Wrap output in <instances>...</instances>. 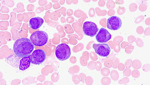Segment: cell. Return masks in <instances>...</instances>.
Returning a JSON list of instances; mask_svg holds the SVG:
<instances>
[{
    "label": "cell",
    "mask_w": 150,
    "mask_h": 85,
    "mask_svg": "<svg viewBox=\"0 0 150 85\" xmlns=\"http://www.w3.org/2000/svg\"><path fill=\"white\" fill-rule=\"evenodd\" d=\"M55 53L57 59L61 61H64L71 56V48L67 44H60L57 46Z\"/></svg>",
    "instance_id": "3"
},
{
    "label": "cell",
    "mask_w": 150,
    "mask_h": 85,
    "mask_svg": "<svg viewBox=\"0 0 150 85\" xmlns=\"http://www.w3.org/2000/svg\"><path fill=\"white\" fill-rule=\"evenodd\" d=\"M144 16H142V15L139 16V17L137 18L136 20H135V23H140L142 20H144Z\"/></svg>",
    "instance_id": "12"
},
{
    "label": "cell",
    "mask_w": 150,
    "mask_h": 85,
    "mask_svg": "<svg viewBox=\"0 0 150 85\" xmlns=\"http://www.w3.org/2000/svg\"><path fill=\"white\" fill-rule=\"evenodd\" d=\"M31 63L33 65H40L46 59V54L44 51L41 49H37L34 51L30 55Z\"/></svg>",
    "instance_id": "4"
},
{
    "label": "cell",
    "mask_w": 150,
    "mask_h": 85,
    "mask_svg": "<svg viewBox=\"0 0 150 85\" xmlns=\"http://www.w3.org/2000/svg\"><path fill=\"white\" fill-rule=\"evenodd\" d=\"M93 47L95 52L100 56L107 57L110 53V48L108 44H93Z\"/></svg>",
    "instance_id": "6"
},
{
    "label": "cell",
    "mask_w": 150,
    "mask_h": 85,
    "mask_svg": "<svg viewBox=\"0 0 150 85\" xmlns=\"http://www.w3.org/2000/svg\"><path fill=\"white\" fill-rule=\"evenodd\" d=\"M34 45L30 39L23 38L16 41L13 45V52L16 56L23 58L28 56L34 51Z\"/></svg>",
    "instance_id": "1"
},
{
    "label": "cell",
    "mask_w": 150,
    "mask_h": 85,
    "mask_svg": "<svg viewBox=\"0 0 150 85\" xmlns=\"http://www.w3.org/2000/svg\"><path fill=\"white\" fill-rule=\"evenodd\" d=\"M83 31L85 35L93 37L97 34L99 30L95 23L91 21H86L83 23Z\"/></svg>",
    "instance_id": "5"
},
{
    "label": "cell",
    "mask_w": 150,
    "mask_h": 85,
    "mask_svg": "<svg viewBox=\"0 0 150 85\" xmlns=\"http://www.w3.org/2000/svg\"><path fill=\"white\" fill-rule=\"evenodd\" d=\"M30 39L34 46H42L48 42V35L44 31H36L31 35Z\"/></svg>",
    "instance_id": "2"
},
{
    "label": "cell",
    "mask_w": 150,
    "mask_h": 85,
    "mask_svg": "<svg viewBox=\"0 0 150 85\" xmlns=\"http://www.w3.org/2000/svg\"><path fill=\"white\" fill-rule=\"evenodd\" d=\"M122 26V20L117 16H112L107 20V27L112 31L119 30Z\"/></svg>",
    "instance_id": "7"
},
{
    "label": "cell",
    "mask_w": 150,
    "mask_h": 85,
    "mask_svg": "<svg viewBox=\"0 0 150 85\" xmlns=\"http://www.w3.org/2000/svg\"><path fill=\"white\" fill-rule=\"evenodd\" d=\"M44 20L42 18H33L30 20L29 26L33 30H38L42 26Z\"/></svg>",
    "instance_id": "9"
},
{
    "label": "cell",
    "mask_w": 150,
    "mask_h": 85,
    "mask_svg": "<svg viewBox=\"0 0 150 85\" xmlns=\"http://www.w3.org/2000/svg\"><path fill=\"white\" fill-rule=\"evenodd\" d=\"M31 60L30 56L24 57L21 58L19 63V69L21 71L27 70L31 65Z\"/></svg>",
    "instance_id": "10"
},
{
    "label": "cell",
    "mask_w": 150,
    "mask_h": 85,
    "mask_svg": "<svg viewBox=\"0 0 150 85\" xmlns=\"http://www.w3.org/2000/svg\"><path fill=\"white\" fill-rule=\"evenodd\" d=\"M111 38V35L106 29L102 28L96 35V39L99 43L103 44L108 42Z\"/></svg>",
    "instance_id": "8"
},
{
    "label": "cell",
    "mask_w": 150,
    "mask_h": 85,
    "mask_svg": "<svg viewBox=\"0 0 150 85\" xmlns=\"http://www.w3.org/2000/svg\"><path fill=\"white\" fill-rule=\"evenodd\" d=\"M132 77H135V78L138 77L139 76V71H136V70L133 71H132Z\"/></svg>",
    "instance_id": "11"
}]
</instances>
